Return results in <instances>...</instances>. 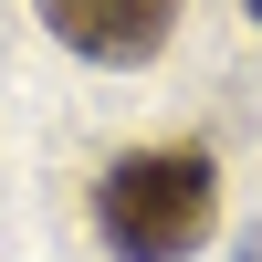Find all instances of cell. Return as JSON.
<instances>
[{
	"label": "cell",
	"instance_id": "obj_1",
	"mask_svg": "<svg viewBox=\"0 0 262 262\" xmlns=\"http://www.w3.org/2000/svg\"><path fill=\"white\" fill-rule=\"evenodd\" d=\"M221 221V168L200 147H137L95 179V231L116 262H179Z\"/></svg>",
	"mask_w": 262,
	"mask_h": 262
},
{
	"label": "cell",
	"instance_id": "obj_2",
	"mask_svg": "<svg viewBox=\"0 0 262 262\" xmlns=\"http://www.w3.org/2000/svg\"><path fill=\"white\" fill-rule=\"evenodd\" d=\"M42 21L84 63H158L179 32V0H42Z\"/></svg>",
	"mask_w": 262,
	"mask_h": 262
},
{
	"label": "cell",
	"instance_id": "obj_3",
	"mask_svg": "<svg viewBox=\"0 0 262 262\" xmlns=\"http://www.w3.org/2000/svg\"><path fill=\"white\" fill-rule=\"evenodd\" d=\"M252 21H262V0H252Z\"/></svg>",
	"mask_w": 262,
	"mask_h": 262
}]
</instances>
